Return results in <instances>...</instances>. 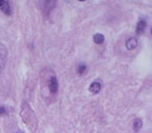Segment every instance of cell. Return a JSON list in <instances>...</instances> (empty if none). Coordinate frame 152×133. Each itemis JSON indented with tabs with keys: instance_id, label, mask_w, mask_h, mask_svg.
Here are the masks:
<instances>
[{
	"instance_id": "5b68a950",
	"label": "cell",
	"mask_w": 152,
	"mask_h": 133,
	"mask_svg": "<svg viewBox=\"0 0 152 133\" xmlns=\"http://www.w3.org/2000/svg\"><path fill=\"white\" fill-rule=\"evenodd\" d=\"M138 46V40L135 37H129V39L126 41V47L128 50H134Z\"/></svg>"
},
{
	"instance_id": "52a82bcc",
	"label": "cell",
	"mask_w": 152,
	"mask_h": 133,
	"mask_svg": "<svg viewBox=\"0 0 152 133\" xmlns=\"http://www.w3.org/2000/svg\"><path fill=\"white\" fill-rule=\"evenodd\" d=\"M93 40L96 44H103L104 43V35L103 34H96L93 36Z\"/></svg>"
},
{
	"instance_id": "8fae6325",
	"label": "cell",
	"mask_w": 152,
	"mask_h": 133,
	"mask_svg": "<svg viewBox=\"0 0 152 133\" xmlns=\"http://www.w3.org/2000/svg\"><path fill=\"white\" fill-rule=\"evenodd\" d=\"M6 114V109L4 107H0V115H5Z\"/></svg>"
},
{
	"instance_id": "ba28073f",
	"label": "cell",
	"mask_w": 152,
	"mask_h": 133,
	"mask_svg": "<svg viewBox=\"0 0 152 133\" xmlns=\"http://www.w3.org/2000/svg\"><path fill=\"white\" fill-rule=\"evenodd\" d=\"M1 10H3L5 13H7V15H10V13H11L9 1H5V0H4V3H3V5H1Z\"/></svg>"
},
{
	"instance_id": "9c48e42d",
	"label": "cell",
	"mask_w": 152,
	"mask_h": 133,
	"mask_svg": "<svg viewBox=\"0 0 152 133\" xmlns=\"http://www.w3.org/2000/svg\"><path fill=\"white\" fill-rule=\"evenodd\" d=\"M141 126H142V121H141L140 119H137V120L134 121V129L138 131V129L141 128Z\"/></svg>"
},
{
	"instance_id": "277c9868",
	"label": "cell",
	"mask_w": 152,
	"mask_h": 133,
	"mask_svg": "<svg viewBox=\"0 0 152 133\" xmlns=\"http://www.w3.org/2000/svg\"><path fill=\"white\" fill-rule=\"evenodd\" d=\"M102 90V81H99V80H96V81H93L92 84H91V86H89V91L92 92V93H99V91Z\"/></svg>"
},
{
	"instance_id": "6da1fadb",
	"label": "cell",
	"mask_w": 152,
	"mask_h": 133,
	"mask_svg": "<svg viewBox=\"0 0 152 133\" xmlns=\"http://www.w3.org/2000/svg\"><path fill=\"white\" fill-rule=\"evenodd\" d=\"M21 118L23 119V121L27 123V126L31 129V131H35L36 128V118L34 115L33 110L29 108L28 104H23V108L21 110Z\"/></svg>"
},
{
	"instance_id": "30bf717a",
	"label": "cell",
	"mask_w": 152,
	"mask_h": 133,
	"mask_svg": "<svg viewBox=\"0 0 152 133\" xmlns=\"http://www.w3.org/2000/svg\"><path fill=\"white\" fill-rule=\"evenodd\" d=\"M85 71H86V64H80V65L77 67V73H79L80 75H82Z\"/></svg>"
},
{
	"instance_id": "3957f363",
	"label": "cell",
	"mask_w": 152,
	"mask_h": 133,
	"mask_svg": "<svg viewBox=\"0 0 152 133\" xmlns=\"http://www.w3.org/2000/svg\"><path fill=\"white\" fill-rule=\"evenodd\" d=\"M48 90H50L51 93H56L57 91H58V81H57V78L54 76V75L48 80Z\"/></svg>"
},
{
	"instance_id": "8992f818",
	"label": "cell",
	"mask_w": 152,
	"mask_h": 133,
	"mask_svg": "<svg viewBox=\"0 0 152 133\" xmlns=\"http://www.w3.org/2000/svg\"><path fill=\"white\" fill-rule=\"evenodd\" d=\"M145 29H146V22L144 20H140L139 23H138V26H137V33L138 34H141V33H144Z\"/></svg>"
},
{
	"instance_id": "7a4b0ae2",
	"label": "cell",
	"mask_w": 152,
	"mask_h": 133,
	"mask_svg": "<svg viewBox=\"0 0 152 133\" xmlns=\"http://www.w3.org/2000/svg\"><path fill=\"white\" fill-rule=\"evenodd\" d=\"M6 56H7V51L5 48L4 45L0 44V73L4 69L5 63H6Z\"/></svg>"
}]
</instances>
